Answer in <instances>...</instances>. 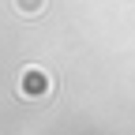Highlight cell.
Returning <instances> with one entry per match:
<instances>
[{
    "instance_id": "obj_1",
    "label": "cell",
    "mask_w": 135,
    "mask_h": 135,
    "mask_svg": "<svg viewBox=\"0 0 135 135\" xmlns=\"http://www.w3.org/2000/svg\"><path fill=\"white\" fill-rule=\"evenodd\" d=\"M53 75L45 71V68H38V64H30V68H23V75H19V83H15V94H19L23 101H41V98H53Z\"/></svg>"
},
{
    "instance_id": "obj_2",
    "label": "cell",
    "mask_w": 135,
    "mask_h": 135,
    "mask_svg": "<svg viewBox=\"0 0 135 135\" xmlns=\"http://www.w3.org/2000/svg\"><path fill=\"white\" fill-rule=\"evenodd\" d=\"M11 8L23 15V19H38V15H45L49 0H11Z\"/></svg>"
}]
</instances>
